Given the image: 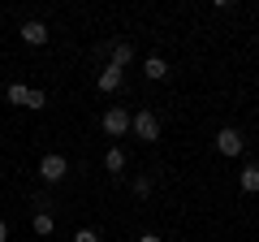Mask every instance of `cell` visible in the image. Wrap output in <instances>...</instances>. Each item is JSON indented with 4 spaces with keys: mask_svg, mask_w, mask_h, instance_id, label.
I'll return each instance as SVG.
<instances>
[{
    "mask_svg": "<svg viewBox=\"0 0 259 242\" xmlns=\"http://www.w3.org/2000/svg\"><path fill=\"white\" fill-rule=\"evenodd\" d=\"M100 126H104V134H112V139H125V134H130V126H134V117H130L125 108H108Z\"/></svg>",
    "mask_w": 259,
    "mask_h": 242,
    "instance_id": "obj_3",
    "label": "cell"
},
{
    "mask_svg": "<svg viewBox=\"0 0 259 242\" xmlns=\"http://www.w3.org/2000/svg\"><path fill=\"white\" fill-rule=\"evenodd\" d=\"M0 242H9V221H0Z\"/></svg>",
    "mask_w": 259,
    "mask_h": 242,
    "instance_id": "obj_16",
    "label": "cell"
},
{
    "mask_svg": "<svg viewBox=\"0 0 259 242\" xmlns=\"http://www.w3.org/2000/svg\"><path fill=\"white\" fill-rule=\"evenodd\" d=\"M22 39H26L30 48H44L48 44V26L39 18H30V22H22Z\"/></svg>",
    "mask_w": 259,
    "mask_h": 242,
    "instance_id": "obj_7",
    "label": "cell"
},
{
    "mask_svg": "<svg viewBox=\"0 0 259 242\" xmlns=\"http://www.w3.org/2000/svg\"><path fill=\"white\" fill-rule=\"evenodd\" d=\"M143 74H147L151 83H164L168 78V61L164 56H147V61H143Z\"/></svg>",
    "mask_w": 259,
    "mask_h": 242,
    "instance_id": "obj_8",
    "label": "cell"
},
{
    "mask_svg": "<svg viewBox=\"0 0 259 242\" xmlns=\"http://www.w3.org/2000/svg\"><path fill=\"white\" fill-rule=\"evenodd\" d=\"M121 83H125V69H117V65H104L100 74H95V87H100L104 95H112V91H121Z\"/></svg>",
    "mask_w": 259,
    "mask_h": 242,
    "instance_id": "obj_5",
    "label": "cell"
},
{
    "mask_svg": "<svg viewBox=\"0 0 259 242\" xmlns=\"http://www.w3.org/2000/svg\"><path fill=\"white\" fill-rule=\"evenodd\" d=\"M139 242H164V238H160V233H143Z\"/></svg>",
    "mask_w": 259,
    "mask_h": 242,
    "instance_id": "obj_17",
    "label": "cell"
},
{
    "mask_svg": "<svg viewBox=\"0 0 259 242\" xmlns=\"http://www.w3.org/2000/svg\"><path fill=\"white\" fill-rule=\"evenodd\" d=\"M238 186L246 190V195H255V190H259V165H242V173H238Z\"/></svg>",
    "mask_w": 259,
    "mask_h": 242,
    "instance_id": "obj_9",
    "label": "cell"
},
{
    "mask_svg": "<svg viewBox=\"0 0 259 242\" xmlns=\"http://www.w3.org/2000/svg\"><path fill=\"white\" fill-rule=\"evenodd\" d=\"M134 195H139V199L151 195V177H134Z\"/></svg>",
    "mask_w": 259,
    "mask_h": 242,
    "instance_id": "obj_13",
    "label": "cell"
},
{
    "mask_svg": "<svg viewBox=\"0 0 259 242\" xmlns=\"http://www.w3.org/2000/svg\"><path fill=\"white\" fill-rule=\"evenodd\" d=\"M5 95H9V104H18V108H26V95H30V87L13 83V87H9V91H5Z\"/></svg>",
    "mask_w": 259,
    "mask_h": 242,
    "instance_id": "obj_12",
    "label": "cell"
},
{
    "mask_svg": "<svg viewBox=\"0 0 259 242\" xmlns=\"http://www.w3.org/2000/svg\"><path fill=\"white\" fill-rule=\"evenodd\" d=\"M30 204H35L39 212H48V208H52V199H48V190H35V195H30Z\"/></svg>",
    "mask_w": 259,
    "mask_h": 242,
    "instance_id": "obj_14",
    "label": "cell"
},
{
    "mask_svg": "<svg viewBox=\"0 0 259 242\" xmlns=\"http://www.w3.org/2000/svg\"><path fill=\"white\" fill-rule=\"evenodd\" d=\"M56 229V221H52V212H35V233L39 238H48V233Z\"/></svg>",
    "mask_w": 259,
    "mask_h": 242,
    "instance_id": "obj_11",
    "label": "cell"
},
{
    "mask_svg": "<svg viewBox=\"0 0 259 242\" xmlns=\"http://www.w3.org/2000/svg\"><path fill=\"white\" fill-rule=\"evenodd\" d=\"M130 134H134L139 143H156V139H160V112H156V108L134 112V126H130Z\"/></svg>",
    "mask_w": 259,
    "mask_h": 242,
    "instance_id": "obj_1",
    "label": "cell"
},
{
    "mask_svg": "<svg viewBox=\"0 0 259 242\" xmlns=\"http://www.w3.org/2000/svg\"><path fill=\"white\" fill-rule=\"evenodd\" d=\"M130 61H134V44H125V39H112V44H108V65L125 69Z\"/></svg>",
    "mask_w": 259,
    "mask_h": 242,
    "instance_id": "obj_6",
    "label": "cell"
},
{
    "mask_svg": "<svg viewBox=\"0 0 259 242\" xmlns=\"http://www.w3.org/2000/svg\"><path fill=\"white\" fill-rule=\"evenodd\" d=\"M104 169H108V173H125V151L108 147V151H104Z\"/></svg>",
    "mask_w": 259,
    "mask_h": 242,
    "instance_id": "obj_10",
    "label": "cell"
},
{
    "mask_svg": "<svg viewBox=\"0 0 259 242\" xmlns=\"http://www.w3.org/2000/svg\"><path fill=\"white\" fill-rule=\"evenodd\" d=\"M39 177H44L48 186L65 182V177H69V160H65V156H56V151H48V156L39 160Z\"/></svg>",
    "mask_w": 259,
    "mask_h": 242,
    "instance_id": "obj_2",
    "label": "cell"
},
{
    "mask_svg": "<svg viewBox=\"0 0 259 242\" xmlns=\"http://www.w3.org/2000/svg\"><path fill=\"white\" fill-rule=\"evenodd\" d=\"M216 151H221V156H242V151H246V139H242V130L225 126V130L216 134Z\"/></svg>",
    "mask_w": 259,
    "mask_h": 242,
    "instance_id": "obj_4",
    "label": "cell"
},
{
    "mask_svg": "<svg viewBox=\"0 0 259 242\" xmlns=\"http://www.w3.org/2000/svg\"><path fill=\"white\" fill-rule=\"evenodd\" d=\"M74 242H100V233H95V229H78Z\"/></svg>",
    "mask_w": 259,
    "mask_h": 242,
    "instance_id": "obj_15",
    "label": "cell"
}]
</instances>
